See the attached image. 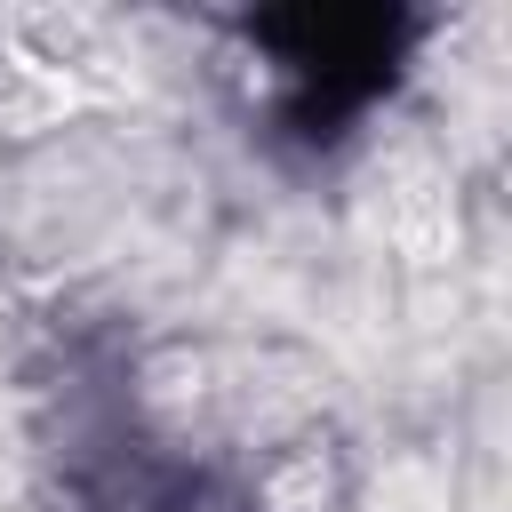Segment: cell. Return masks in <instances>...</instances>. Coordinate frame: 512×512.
<instances>
[{
  "label": "cell",
  "mask_w": 512,
  "mask_h": 512,
  "mask_svg": "<svg viewBox=\"0 0 512 512\" xmlns=\"http://www.w3.org/2000/svg\"><path fill=\"white\" fill-rule=\"evenodd\" d=\"M248 40L280 72V96H272L280 136L296 152H336L408 72L424 16L416 8H288V16H248Z\"/></svg>",
  "instance_id": "1"
}]
</instances>
